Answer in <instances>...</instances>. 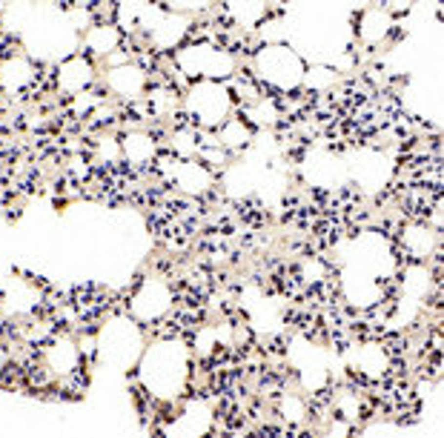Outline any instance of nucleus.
<instances>
[{"label":"nucleus","mask_w":444,"mask_h":438,"mask_svg":"<svg viewBox=\"0 0 444 438\" xmlns=\"http://www.w3.org/2000/svg\"><path fill=\"white\" fill-rule=\"evenodd\" d=\"M381 341H384V352H387V358H404L407 350H410V341H407L401 332H393V329H387Z\"/></svg>","instance_id":"1"}]
</instances>
